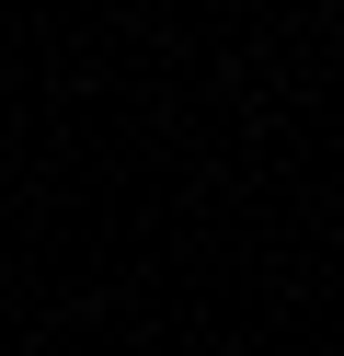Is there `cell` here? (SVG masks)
<instances>
[]
</instances>
